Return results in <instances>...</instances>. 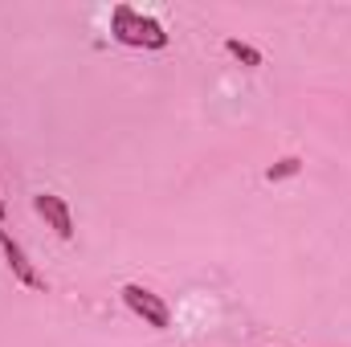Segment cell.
Listing matches in <instances>:
<instances>
[{
	"instance_id": "cell-6",
	"label": "cell",
	"mask_w": 351,
	"mask_h": 347,
	"mask_svg": "<svg viewBox=\"0 0 351 347\" xmlns=\"http://www.w3.org/2000/svg\"><path fill=\"white\" fill-rule=\"evenodd\" d=\"M298 172H302V160L298 156H286V160H278V164L265 168V180L278 184V180H290V176H298Z\"/></svg>"
},
{
	"instance_id": "cell-7",
	"label": "cell",
	"mask_w": 351,
	"mask_h": 347,
	"mask_svg": "<svg viewBox=\"0 0 351 347\" xmlns=\"http://www.w3.org/2000/svg\"><path fill=\"white\" fill-rule=\"evenodd\" d=\"M4 213H8V208H4V196H0V225H4Z\"/></svg>"
},
{
	"instance_id": "cell-3",
	"label": "cell",
	"mask_w": 351,
	"mask_h": 347,
	"mask_svg": "<svg viewBox=\"0 0 351 347\" xmlns=\"http://www.w3.org/2000/svg\"><path fill=\"white\" fill-rule=\"evenodd\" d=\"M33 213H37L62 241L74 237V213H70V204H66L58 192H37V196H33Z\"/></svg>"
},
{
	"instance_id": "cell-4",
	"label": "cell",
	"mask_w": 351,
	"mask_h": 347,
	"mask_svg": "<svg viewBox=\"0 0 351 347\" xmlns=\"http://www.w3.org/2000/svg\"><path fill=\"white\" fill-rule=\"evenodd\" d=\"M0 254L8 261V270H12V278L21 282V286H29V290H45V278L37 274V265L29 261V254L21 250V241H12V233L0 225Z\"/></svg>"
},
{
	"instance_id": "cell-5",
	"label": "cell",
	"mask_w": 351,
	"mask_h": 347,
	"mask_svg": "<svg viewBox=\"0 0 351 347\" xmlns=\"http://www.w3.org/2000/svg\"><path fill=\"white\" fill-rule=\"evenodd\" d=\"M225 53H229V58H237L245 70H258V66H262V49H254V45H250V41H241V37H229V41H225Z\"/></svg>"
},
{
	"instance_id": "cell-1",
	"label": "cell",
	"mask_w": 351,
	"mask_h": 347,
	"mask_svg": "<svg viewBox=\"0 0 351 347\" xmlns=\"http://www.w3.org/2000/svg\"><path fill=\"white\" fill-rule=\"evenodd\" d=\"M110 37L119 45H127V49H168V41H172L168 29L156 16H147V12H139L131 4L110 8Z\"/></svg>"
},
{
	"instance_id": "cell-2",
	"label": "cell",
	"mask_w": 351,
	"mask_h": 347,
	"mask_svg": "<svg viewBox=\"0 0 351 347\" xmlns=\"http://www.w3.org/2000/svg\"><path fill=\"white\" fill-rule=\"evenodd\" d=\"M119 298H123V307H127L135 319H143L152 331H168V327H172V311H168V302H164L156 290H147V286H139V282H127V286L119 290Z\"/></svg>"
}]
</instances>
